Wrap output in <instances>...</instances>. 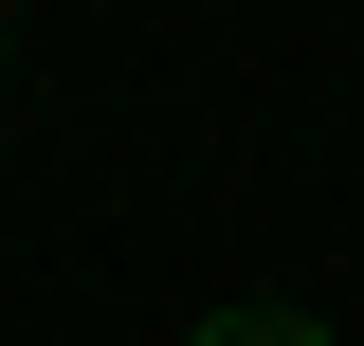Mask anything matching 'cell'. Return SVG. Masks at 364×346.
<instances>
[{
    "mask_svg": "<svg viewBox=\"0 0 364 346\" xmlns=\"http://www.w3.org/2000/svg\"><path fill=\"white\" fill-rule=\"evenodd\" d=\"M182 346H328V328H310V310H273V292H237V310H200Z\"/></svg>",
    "mask_w": 364,
    "mask_h": 346,
    "instance_id": "1",
    "label": "cell"
}]
</instances>
